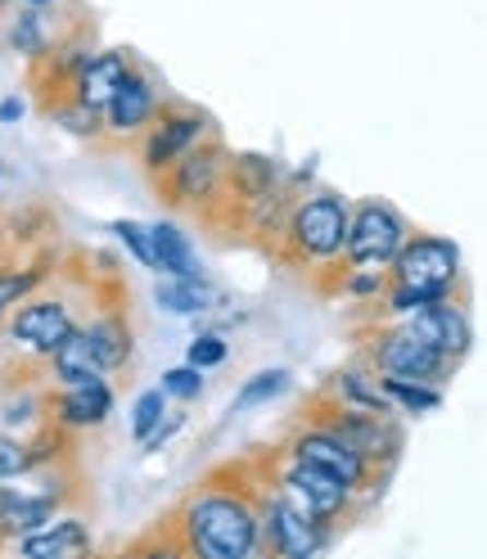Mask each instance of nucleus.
Here are the masks:
<instances>
[{"instance_id":"f257e3e1","label":"nucleus","mask_w":487,"mask_h":559,"mask_svg":"<svg viewBox=\"0 0 487 559\" xmlns=\"http://www.w3.org/2000/svg\"><path fill=\"white\" fill-rule=\"evenodd\" d=\"M171 555L194 559H253L262 555V506H258V465L230 461L171 506L163 519Z\"/></svg>"},{"instance_id":"f03ea898","label":"nucleus","mask_w":487,"mask_h":559,"mask_svg":"<svg viewBox=\"0 0 487 559\" xmlns=\"http://www.w3.org/2000/svg\"><path fill=\"white\" fill-rule=\"evenodd\" d=\"M118 285H122V275H104L99 266L86 275H68V280L55 271L46 289H37L0 321V338H5L10 357L27 370H46V361L68 343V334L91 317V307H99V298Z\"/></svg>"},{"instance_id":"7ed1b4c3","label":"nucleus","mask_w":487,"mask_h":559,"mask_svg":"<svg viewBox=\"0 0 487 559\" xmlns=\"http://www.w3.org/2000/svg\"><path fill=\"white\" fill-rule=\"evenodd\" d=\"M131 361H135V325L127 317V289L118 285L68 334V343L46 361V374L55 389H63V383H82V379H99V374L114 379Z\"/></svg>"},{"instance_id":"20e7f679","label":"nucleus","mask_w":487,"mask_h":559,"mask_svg":"<svg viewBox=\"0 0 487 559\" xmlns=\"http://www.w3.org/2000/svg\"><path fill=\"white\" fill-rule=\"evenodd\" d=\"M347 217H353V203H347L338 190L311 181L298 194L294 213H289V226H285L281 243H275L271 262L281 271H289V275H298L302 285H311V280H317L330 262L343 258Z\"/></svg>"},{"instance_id":"39448f33","label":"nucleus","mask_w":487,"mask_h":559,"mask_svg":"<svg viewBox=\"0 0 487 559\" xmlns=\"http://www.w3.org/2000/svg\"><path fill=\"white\" fill-rule=\"evenodd\" d=\"M253 461H258V469H262L275 487H281L289 501H298L311 519H321L325 528H334L338 537H343L347 528H357V519L370 514V506H366L338 474L311 465V461H302V456H289L281 442H275V447H258Z\"/></svg>"},{"instance_id":"423d86ee","label":"nucleus","mask_w":487,"mask_h":559,"mask_svg":"<svg viewBox=\"0 0 487 559\" xmlns=\"http://www.w3.org/2000/svg\"><path fill=\"white\" fill-rule=\"evenodd\" d=\"M353 357L366 361L375 374L425 379V383H442V389L461 370V361L438 353L406 321H353Z\"/></svg>"},{"instance_id":"0eeeda50","label":"nucleus","mask_w":487,"mask_h":559,"mask_svg":"<svg viewBox=\"0 0 487 559\" xmlns=\"http://www.w3.org/2000/svg\"><path fill=\"white\" fill-rule=\"evenodd\" d=\"M411 230H415V222L402 213L397 203L375 199V194H370V199H357V203H353V217H347L343 258L330 262L307 289L325 298L330 280H334L338 271H347V266H393V258L402 253V243L411 239Z\"/></svg>"},{"instance_id":"6e6552de","label":"nucleus","mask_w":487,"mask_h":559,"mask_svg":"<svg viewBox=\"0 0 487 559\" xmlns=\"http://www.w3.org/2000/svg\"><path fill=\"white\" fill-rule=\"evenodd\" d=\"M302 419H317V425L334 429L353 451H361V456L375 465V469H384V474H397L402 465V451H406V429H402V419L397 415H384V411H361V406H347V402H334L330 393H307L298 402Z\"/></svg>"},{"instance_id":"1a4fd4ad","label":"nucleus","mask_w":487,"mask_h":559,"mask_svg":"<svg viewBox=\"0 0 487 559\" xmlns=\"http://www.w3.org/2000/svg\"><path fill=\"white\" fill-rule=\"evenodd\" d=\"M230 154H235V150L226 145L222 131H217V135L199 140L194 150H186V154L171 163L158 181H150V186H154V194L171 207V213H190V217L207 222V217L217 213L222 194H226Z\"/></svg>"},{"instance_id":"9d476101","label":"nucleus","mask_w":487,"mask_h":559,"mask_svg":"<svg viewBox=\"0 0 487 559\" xmlns=\"http://www.w3.org/2000/svg\"><path fill=\"white\" fill-rule=\"evenodd\" d=\"M389 285L415 289L425 302H442V298L470 302V275H465L461 243L415 226L411 239L402 243V253L389 266Z\"/></svg>"},{"instance_id":"9b49d317","label":"nucleus","mask_w":487,"mask_h":559,"mask_svg":"<svg viewBox=\"0 0 487 559\" xmlns=\"http://www.w3.org/2000/svg\"><path fill=\"white\" fill-rule=\"evenodd\" d=\"M281 447L289 451V456H302V461H311V465H321V469H330V474H338L353 492L375 510L379 501H384V492H389V483H393V474H384V469H375L361 451H353L347 447L334 429H325V425H317V419H302V415H289V425L281 429Z\"/></svg>"},{"instance_id":"f8f14e48","label":"nucleus","mask_w":487,"mask_h":559,"mask_svg":"<svg viewBox=\"0 0 487 559\" xmlns=\"http://www.w3.org/2000/svg\"><path fill=\"white\" fill-rule=\"evenodd\" d=\"M258 506H262V555L271 559H311L338 542L334 528L311 519L298 501H289L262 469H258Z\"/></svg>"},{"instance_id":"ddd939ff","label":"nucleus","mask_w":487,"mask_h":559,"mask_svg":"<svg viewBox=\"0 0 487 559\" xmlns=\"http://www.w3.org/2000/svg\"><path fill=\"white\" fill-rule=\"evenodd\" d=\"M207 135H217V122L207 118L199 104L167 99L158 109V118L145 127V135L135 140V145H141V158H135V163H141L145 181H158L171 163H177L186 150H194L199 140H207Z\"/></svg>"},{"instance_id":"4468645a","label":"nucleus","mask_w":487,"mask_h":559,"mask_svg":"<svg viewBox=\"0 0 487 559\" xmlns=\"http://www.w3.org/2000/svg\"><path fill=\"white\" fill-rule=\"evenodd\" d=\"M32 478H37V487H10V483H0V546H10V550L27 533L46 528V523L55 514H63L68 501H73V492H68V465L37 469Z\"/></svg>"},{"instance_id":"2eb2a0df","label":"nucleus","mask_w":487,"mask_h":559,"mask_svg":"<svg viewBox=\"0 0 487 559\" xmlns=\"http://www.w3.org/2000/svg\"><path fill=\"white\" fill-rule=\"evenodd\" d=\"M285 177H289V171H285L281 163H275L271 154H258V150H235V154H230V171H226V194H222V203H217V213L207 217L203 226L235 239V230H239L243 213H249L253 203H262L271 190H281V186H285Z\"/></svg>"},{"instance_id":"dca6fc26","label":"nucleus","mask_w":487,"mask_h":559,"mask_svg":"<svg viewBox=\"0 0 487 559\" xmlns=\"http://www.w3.org/2000/svg\"><path fill=\"white\" fill-rule=\"evenodd\" d=\"M95 50V23L82 14L78 23H63V32H55L50 50L32 63V99L46 114L50 104H59L63 95H73V82L82 73V63Z\"/></svg>"},{"instance_id":"f3484780","label":"nucleus","mask_w":487,"mask_h":559,"mask_svg":"<svg viewBox=\"0 0 487 559\" xmlns=\"http://www.w3.org/2000/svg\"><path fill=\"white\" fill-rule=\"evenodd\" d=\"M167 104L158 78L145 63L131 68V78L114 91V99L104 104V145L99 150H127L145 135V127L158 118V109Z\"/></svg>"},{"instance_id":"a211bd4d","label":"nucleus","mask_w":487,"mask_h":559,"mask_svg":"<svg viewBox=\"0 0 487 559\" xmlns=\"http://www.w3.org/2000/svg\"><path fill=\"white\" fill-rule=\"evenodd\" d=\"M114 411H118V383L109 374L50 389V419H55V425H63L68 433L104 429L114 419Z\"/></svg>"},{"instance_id":"6ab92c4d","label":"nucleus","mask_w":487,"mask_h":559,"mask_svg":"<svg viewBox=\"0 0 487 559\" xmlns=\"http://www.w3.org/2000/svg\"><path fill=\"white\" fill-rule=\"evenodd\" d=\"M420 338H429L438 353H447L451 361H461L474 353V321H470V302H456V298H442V302H429L420 311L402 317Z\"/></svg>"},{"instance_id":"aec40b11","label":"nucleus","mask_w":487,"mask_h":559,"mask_svg":"<svg viewBox=\"0 0 487 559\" xmlns=\"http://www.w3.org/2000/svg\"><path fill=\"white\" fill-rule=\"evenodd\" d=\"M14 550L23 559H78V555L95 550V537L86 528V519L63 510V514H55L46 523V528H37V533H27L23 542H14Z\"/></svg>"},{"instance_id":"412c9836","label":"nucleus","mask_w":487,"mask_h":559,"mask_svg":"<svg viewBox=\"0 0 487 559\" xmlns=\"http://www.w3.org/2000/svg\"><path fill=\"white\" fill-rule=\"evenodd\" d=\"M55 280V253H5L0 258V321L10 317L19 302H27L37 289H46Z\"/></svg>"},{"instance_id":"4be33fe9","label":"nucleus","mask_w":487,"mask_h":559,"mask_svg":"<svg viewBox=\"0 0 487 559\" xmlns=\"http://www.w3.org/2000/svg\"><path fill=\"white\" fill-rule=\"evenodd\" d=\"M141 63L131 50H122V46H114V50H91V59L82 63V73H78V82H73V95L78 99H86V104H95V109H104V104L114 99V91L131 78V68Z\"/></svg>"},{"instance_id":"5701e85b","label":"nucleus","mask_w":487,"mask_h":559,"mask_svg":"<svg viewBox=\"0 0 487 559\" xmlns=\"http://www.w3.org/2000/svg\"><path fill=\"white\" fill-rule=\"evenodd\" d=\"M321 393H330L334 402H347V406H361V411H384V415H397V406H393V397L384 393V379H379L366 361H347V366H338L334 374H325V383H321Z\"/></svg>"},{"instance_id":"b1692460","label":"nucleus","mask_w":487,"mask_h":559,"mask_svg":"<svg viewBox=\"0 0 487 559\" xmlns=\"http://www.w3.org/2000/svg\"><path fill=\"white\" fill-rule=\"evenodd\" d=\"M154 302L171 317H203V311H213L217 289L207 285V275H158Z\"/></svg>"},{"instance_id":"393cba45","label":"nucleus","mask_w":487,"mask_h":559,"mask_svg":"<svg viewBox=\"0 0 487 559\" xmlns=\"http://www.w3.org/2000/svg\"><path fill=\"white\" fill-rule=\"evenodd\" d=\"M50 41H55V27H50V10L41 5H19V14L5 23V46L27 63H37L50 50Z\"/></svg>"},{"instance_id":"a878e982","label":"nucleus","mask_w":487,"mask_h":559,"mask_svg":"<svg viewBox=\"0 0 487 559\" xmlns=\"http://www.w3.org/2000/svg\"><path fill=\"white\" fill-rule=\"evenodd\" d=\"M50 419V389H27V383H19V389L0 402V429L10 433H32L41 429Z\"/></svg>"},{"instance_id":"bb28decb","label":"nucleus","mask_w":487,"mask_h":559,"mask_svg":"<svg viewBox=\"0 0 487 559\" xmlns=\"http://www.w3.org/2000/svg\"><path fill=\"white\" fill-rule=\"evenodd\" d=\"M46 118L73 140H86V145H104V109H95V104L78 99V95H63L59 104H50Z\"/></svg>"},{"instance_id":"cd10ccee","label":"nucleus","mask_w":487,"mask_h":559,"mask_svg":"<svg viewBox=\"0 0 487 559\" xmlns=\"http://www.w3.org/2000/svg\"><path fill=\"white\" fill-rule=\"evenodd\" d=\"M154 249H158V275H203L194 243L177 222H154Z\"/></svg>"},{"instance_id":"c85d7f7f","label":"nucleus","mask_w":487,"mask_h":559,"mask_svg":"<svg viewBox=\"0 0 487 559\" xmlns=\"http://www.w3.org/2000/svg\"><path fill=\"white\" fill-rule=\"evenodd\" d=\"M384 379V393L393 397L397 415H429L442 406V383H425V379H393V374H379Z\"/></svg>"},{"instance_id":"c756f323","label":"nucleus","mask_w":487,"mask_h":559,"mask_svg":"<svg viewBox=\"0 0 487 559\" xmlns=\"http://www.w3.org/2000/svg\"><path fill=\"white\" fill-rule=\"evenodd\" d=\"M109 235L122 243V249L141 262L145 271H158V249H154V226H145V222H131V217H118V222H109Z\"/></svg>"},{"instance_id":"7c9ffc66","label":"nucleus","mask_w":487,"mask_h":559,"mask_svg":"<svg viewBox=\"0 0 487 559\" xmlns=\"http://www.w3.org/2000/svg\"><path fill=\"white\" fill-rule=\"evenodd\" d=\"M289 370H258L253 379H243V389L235 393V411H253V406H266L281 393H289Z\"/></svg>"},{"instance_id":"2f4dec72","label":"nucleus","mask_w":487,"mask_h":559,"mask_svg":"<svg viewBox=\"0 0 487 559\" xmlns=\"http://www.w3.org/2000/svg\"><path fill=\"white\" fill-rule=\"evenodd\" d=\"M158 389L167 393V402H181V406L186 402H199L203 397V370L190 366V361L186 366H167L163 379H158Z\"/></svg>"},{"instance_id":"473e14b6","label":"nucleus","mask_w":487,"mask_h":559,"mask_svg":"<svg viewBox=\"0 0 487 559\" xmlns=\"http://www.w3.org/2000/svg\"><path fill=\"white\" fill-rule=\"evenodd\" d=\"M186 361L199 366L203 374H207V370H217V366H226V361H230V343H226V334H217V330L194 334L190 347H186Z\"/></svg>"},{"instance_id":"72a5a7b5","label":"nucleus","mask_w":487,"mask_h":559,"mask_svg":"<svg viewBox=\"0 0 487 559\" xmlns=\"http://www.w3.org/2000/svg\"><path fill=\"white\" fill-rule=\"evenodd\" d=\"M32 474V456H27V438L0 429V483H19Z\"/></svg>"},{"instance_id":"f704fd0d","label":"nucleus","mask_w":487,"mask_h":559,"mask_svg":"<svg viewBox=\"0 0 487 559\" xmlns=\"http://www.w3.org/2000/svg\"><path fill=\"white\" fill-rule=\"evenodd\" d=\"M163 415H167V393H163V389H145V393H135V402H131V438L141 442Z\"/></svg>"},{"instance_id":"c9c22d12","label":"nucleus","mask_w":487,"mask_h":559,"mask_svg":"<svg viewBox=\"0 0 487 559\" xmlns=\"http://www.w3.org/2000/svg\"><path fill=\"white\" fill-rule=\"evenodd\" d=\"M186 419H190V415L181 411V402H177V406H167V415H163V419H158V425H154V429H150V433H145L141 442H135V447H141V451H145V456H154V451H163V447H167L171 438H181V429H186Z\"/></svg>"},{"instance_id":"e433bc0d","label":"nucleus","mask_w":487,"mask_h":559,"mask_svg":"<svg viewBox=\"0 0 487 559\" xmlns=\"http://www.w3.org/2000/svg\"><path fill=\"white\" fill-rule=\"evenodd\" d=\"M23 118H27V99L23 95H5V99H0V127H14Z\"/></svg>"},{"instance_id":"4c0bfd02","label":"nucleus","mask_w":487,"mask_h":559,"mask_svg":"<svg viewBox=\"0 0 487 559\" xmlns=\"http://www.w3.org/2000/svg\"><path fill=\"white\" fill-rule=\"evenodd\" d=\"M19 5H41V10H50L55 0H19Z\"/></svg>"},{"instance_id":"58836bf2","label":"nucleus","mask_w":487,"mask_h":559,"mask_svg":"<svg viewBox=\"0 0 487 559\" xmlns=\"http://www.w3.org/2000/svg\"><path fill=\"white\" fill-rule=\"evenodd\" d=\"M5 5H19V0H0V10H5Z\"/></svg>"},{"instance_id":"ea45409f","label":"nucleus","mask_w":487,"mask_h":559,"mask_svg":"<svg viewBox=\"0 0 487 559\" xmlns=\"http://www.w3.org/2000/svg\"><path fill=\"white\" fill-rule=\"evenodd\" d=\"M0 258H5V235H0Z\"/></svg>"},{"instance_id":"a19ab883","label":"nucleus","mask_w":487,"mask_h":559,"mask_svg":"<svg viewBox=\"0 0 487 559\" xmlns=\"http://www.w3.org/2000/svg\"><path fill=\"white\" fill-rule=\"evenodd\" d=\"M0 171H5V167H0Z\"/></svg>"}]
</instances>
